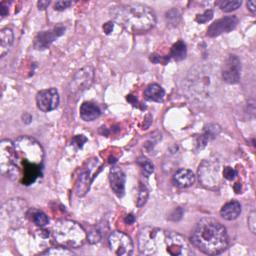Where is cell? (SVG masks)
Wrapping results in <instances>:
<instances>
[{"label":"cell","instance_id":"obj_1","mask_svg":"<svg viewBox=\"0 0 256 256\" xmlns=\"http://www.w3.org/2000/svg\"><path fill=\"white\" fill-rule=\"evenodd\" d=\"M17 160V182L23 185L34 183L42 175L43 148L38 141L29 136H21L14 141Z\"/></svg>","mask_w":256,"mask_h":256},{"label":"cell","instance_id":"obj_2","mask_svg":"<svg viewBox=\"0 0 256 256\" xmlns=\"http://www.w3.org/2000/svg\"><path fill=\"white\" fill-rule=\"evenodd\" d=\"M110 15L114 22L134 34L145 33L156 23L154 11L149 6L140 3L114 6L110 10Z\"/></svg>","mask_w":256,"mask_h":256},{"label":"cell","instance_id":"obj_3","mask_svg":"<svg viewBox=\"0 0 256 256\" xmlns=\"http://www.w3.org/2000/svg\"><path fill=\"white\" fill-rule=\"evenodd\" d=\"M191 243L205 254L222 253L228 246V235L225 227L213 218L201 219L192 231Z\"/></svg>","mask_w":256,"mask_h":256},{"label":"cell","instance_id":"obj_4","mask_svg":"<svg viewBox=\"0 0 256 256\" xmlns=\"http://www.w3.org/2000/svg\"><path fill=\"white\" fill-rule=\"evenodd\" d=\"M178 241V233L147 226L138 236V248L143 255L173 256Z\"/></svg>","mask_w":256,"mask_h":256},{"label":"cell","instance_id":"obj_5","mask_svg":"<svg viewBox=\"0 0 256 256\" xmlns=\"http://www.w3.org/2000/svg\"><path fill=\"white\" fill-rule=\"evenodd\" d=\"M51 236L57 245L68 249L81 247L87 239L86 231L80 224L68 219L55 222L51 229Z\"/></svg>","mask_w":256,"mask_h":256},{"label":"cell","instance_id":"obj_6","mask_svg":"<svg viewBox=\"0 0 256 256\" xmlns=\"http://www.w3.org/2000/svg\"><path fill=\"white\" fill-rule=\"evenodd\" d=\"M214 81L215 78L208 68L196 67L189 72L185 81V90L192 98H207L214 91Z\"/></svg>","mask_w":256,"mask_h":256},{"label":"cell","instance_id":"obj_7","mask_svg":"<svg viewBox=\"0 0 256 256\" xmlns=\"http://www.w3.org/2000/svg\"><path fill=\"white\" fill-rule=\"evenodd\" d=\"M16 160L17 155L14 142L8 139L2 140L0 143V168L2 174L15 182H17Z\"/></svg>","mask_w":256,"mask_h":256},{"label":"cell","instance_id":"obj_8","mask_svg":"<svg viewBox=\"0 0 256 256\" xmlns=\"http://www.w3.org/2000/svg\"><path fill=\"white\" fill-rule=\"evenodd\" d=\"M110 250L118 256H128L133 253V242L127 234L115 231L108 238Z\"/></svg>","mask_w":256,"mask_h":256},{"label":"cell","instance_id":"obj_9","mask_svg":"<svg viewBox=\"0 0 256 256\" xmlns=\"http://www.w3.org/2000/svg\"><path fill=\"white\" fill-rule=\"evenodd\" d=\"M241 63L236 55H228L221 68L222 79L228 84H236L240 80Z\"/></svg>","mask_w":256,"mask_h":256},{"label":"cell","instance_id":"obj_10","mask_svg":"<svg viewBox=\"0 0 256 256\" xmlns=\"http://www.w3.org/2000/svg\"><path fill=\"white\" fill-rule=\"evenodd\" d=\"M199 179L201 183L209 188L219 184V164L205 160L199 166Z\"/></svg>","mask_w":256,"mask_h":256},{"label":"cell","instance_id":"obj_11","mask_svg":"<svg viewBox=\"0 0 256 256\" xmlns=\"http://www.w3.org/2000/svg\"><path fill=\"white\" fill-rule=\"evenodd\" d=\"M59 94L55 88L41 90L36 95L37 107L42 112H49L57 108L59 104Z\"/></svg>","mask_w":256,"mask_h":256},{"label":"cell","instance_id":"obj_12","mask_svg":"<svg viewBox=\"0 0 256 256\" xmlns=\"http://www.w3.org/2000/svg\"><path fill=\"white\" fill-rule=\"evenodd\" d=\"M94 78V70L91 66H86L80 69L79 71L76 72L74 75L70 86L69 90L71 93L76 94L79 92H82L83 90L87 89L93 82Z\"/></svg>","mask_w":256,"mask_h":256},{"label":"cell","instance_id":"obj_13","mask_svg":"<svg viewBox=\"0 0 256 256\" xmlns=\"http://www.w3.org/2000/svg\"><path fill=\"white\" fill-rule=\"evenodd\" d=\"M238 24V19L235 16H226L213 22L207 29L209 37H216L223 33H228Z\"/></svg>","mask_w":256,"mask_h":256},{"label":"cell","instance_id":"obj_14","mask_svg":"<svg viewBox=\"0 0 256 256\" xmlns=\"http://www.w3.org/2000/svg\"><path fill=\"white\" fill-rule=\"evenodd\" d=\"M65 28L63 26H57L49 31H42L37 34V36L34 39V47L36 49H46L49 47V45L59 36H61Z\"/></svg>","mask_w":256,"mask_h":256},{"label":"cell","instance_id":"obj_15","mask_svg":"<svg viewBox=\"0 0 256 256\" xmlns=\"http://www.w3.org/2000/svg\"><path fill=\"white\" fill-rule=\"evenodd\" d=\"M110 186L118 197H122L125 192V174L119 167H112L109 172Z\"/></svg>","mask_w":256,"mask_h":256},{"label":"cell","instance_id":"obj_16","mask_svg":"<svg viewBox=\"0 0 256 256\" xmlns=\"http://www.w3.org/2000/svg\"><path fill=\"white\" fill-rule=\"evenodd\" d=\"M172 181L175 186L179 188H187L194 184L195 175L189 169H179L177 170L172 177Z\"/></svg>","mask_w":256,"mask_h":256},{"label":"cell","instance_id":"obj_17","mask_svg":"<svg viewBox=\"0 0 256 256\" xmlns=\"http://www.w3.org/2000/svg\"><path fill=\"white\" fill-rule=\"evenodd\" d=\"M100 114V108L92 102H84L80 106V117L84 121H93L98 118Z\"/></svg>","mask_w":256,"mask_h":256},{"label":"cell","instance_id":"obj_18","mask_svg":"<svg viewBox=\"0 0 256 256\" xmlns=\"http://www.w3.org/2000/svg\"><path fill=\"white\" fill-rule=\"evenodd\" d=\"M144 95H145L146 99H148L150 101L162 102L165 97V91L160 85H158L156 83H152L145 88Z\"/></svg>","mask_w":256,"mask_h":256},{"label":"cell","instance_id":"obj_19","mask_svg":"<svg viewBox=\"0 0 256 256\" xmlns=\"http://www.w3.org/2000/svg\"><path fill=\"white\" fill-rule=\"evenodd\" d=\"M241 213V205L238 201H230L223 205V207L220 210L221 216L226 220H234L236 219Z\"/></svg>","mask_w":256,"mask_h":256},{"label":"cell","instance_id":"obj_20","mask_svg":"<svg viewBox=\"0 0 256 256\" xmlns=\"http://www.w3.org/2000/svg\"><path fill=\"white\" fill-rule=\"evenodd\" d=\"M13 31L10 28H3L0 31V40H1V45H0V56L4 57L11 48L13 43Z\"/></svg>","mask_w":256,"mask_h":256},{"label":"cell","instance_id":"obj_21","mask_svg":"<svg viewBox=\"0 0 256 256\" xmlns=\"http://www.w3.org/2000/svg\"><path fill=\"white\" fill-rule=\"evenodd\" d=\"M187 54V48H186V44L179 40L176 43H174L171 47V51H170V56L176 60V61H181L183 59H185Z\"/></svg>","mask_w":256,"mask_h":256},{"label":"cell","instance_id":"obj_22","mask_svg":"<svg viewBox=\"0 0 256 256\" xmlns=\"http://www.w3.org/2000/svg\"><path fill=\"white\" fill-rule=\"evenodd\" d=\"M32 221H33L39 227H44L49 223V219L47 215L40 210L33 211V214H32Z\"/></svg>","mask_w":256,"mask_h":256},{"label":"cell","instance_id":"obj_23","mask_svg":"<svg viewBox=\"0 0 256 256\" xmlns=\"http://www.w3.org/2000/svg\"><path fill=\"white\" fill-rule=\"evenodd\" d=\"M242 2L240 0H228V1H222L219 3V7L224 12H231L238 9Z\"/></svg>","mask_w":256,"mask_h":256},{"label":"cell","instance_id":"obj_24","mask_svg":"<svg viewBox=\"0 0 256 256\" xmlns=\"http://www.w3.org/2000/svg\"><path fill=\"white\" fill-rule=\"evenodd\" d=\"M43 255H56V256H63V255H72L73 252L70 251L68 248L58 246L55 248H51L49 250H46L42 253Z\"/></svg>","mask_w":256,"mask_h":256},{"label":"cell","instance_id":"obj_25","mask_svg":"<svg viewBox=\"0 0 256 256\" xmlns=\"http://www.w3.org/2000/svg\"><path fill=\"white\" fill-rule=\"evenodd\" d=\"M137 163L142 168V170L144 171V173L146 175L151 174L153 172V170H154L153 164L145 157H139L138 160H137Z\"/></svg>","mask_w":256,"mask_h":256},{"label":"cell","instance_id":"obj_26","mask_svg":"<svg viewBox=\"0 0 256 256\" xmlns=\"http://www.w3.org/2000/svg\"><path fill=\"white\" fill-rule=\"evenodd\" d=\"M166 21L169 25L172 26H176L179 21H180V13L176 8L170 9L167 13H166Z\"/></svg>","mask_w":256,"mask_h":256},{"label":"cell","instance_id":"obj_27","mask_svg":"<svg viewBox=\"0 0 256 256\" xmlns=\"http://www.w3.org/2000/svg\"><path fill=\"white\" fill-rule=\"evenodd\" d=\"M147 198H148V190L144 184H140L138 197H137V206L141 207L142 205H144Z\"/></svg>","mask_w":256,"mask_h":256},{"label":"cell","instance_id":"obj_28","mask_svg":"<svg viewBox=\"0 0 256 256\" xmlns=\"http://www.w3.org/2000/svg\"><path fill=\"white\" fill-rule=\"evenodd\" d=\"M212 17H213V11L209 9V10H206L204 13L197 15L196 21H197L198 23H206V22H208L210 19H212Z\"/></svg>","mask_w":256,"mask_h":256},{"label":"cell","instance_id":"obj_29","mask_svg":"<svg viewBox=\"0 0 256 256\" xmlns=\"http://www.w3.org/2000/svg\"><path fill=\"white\" fill-rule=\"evenodd\" d=\"M236 174H237L236 170L234 168H232V167H229V166L225 167V168H224V170H223V176H224V178L227 179V180L234 179Z\"/></svg>","mask_w":256,"mask_h":256},{"label":"cell","instance_id":"obj_30","mask_svg":"<svg viewBox=\"0 0 256 256\" xmlns=\"http://www.w3.org/2000/svg\"><path fill=\"white\" fill-rule=\"evenodd\" d=\"M255 216H256V213L253 211V212H251V214L248 218V226L252 233H255V231H256V217Z\"/></svg>","mask_w":256,"mask_h":256},{"label":"cell","instance_id":"obj_31","mask_svg":"<svg viewBox=\"0 0 256 256\" xmlns=\"http://www.w3.org/2000/svg\"><path fill=\"white\" fill-rule=\"evenodd\" d=\"M72 4L71 1H56L54 5V9L58 11H62L64 9L68 8Z\"/></svg>","mask_w":256,"mask_h":256},{"label":"cell","instance_id":"obj_32","mask_svg":"<svg viewBox=\"0 0 256 256\" xmlns=\"http://www.w3.org/2000/svg\"><path fill=\"white\" fill-rule=\"evenodd\" d=\"M87 238H88L90 243H96V242H98L100 240L101 235H100V232H98V231H91L88 234Z\"/></svg>","mask_w":256,"mask_h":256},{"label":"cell","instance_id":"obj_33","mask_svg":"<svg viewBox=\"0 0 256 256\" xmlns=\"http://www.w3.org/2000/svg\"><path fill=\"white\" fill-rule=\"evenodd\" d=\"M103 30L106 34H109L110 32H112L113 30V23L112 22H107L103 25Z\"/></svg>","mask_w":256,"mask_h":256},{"label":"cell","instance_id":"obj_34","mask_svg":"<svg viewBox=\"0 0 256 256\" xmlns=\"http://www.w3.org/2000/svg\"><path fill=\"white\" fill-rule=\"evenodd\" d=\"M247 7H248V9L251 11V12H255V10H256V3H255V1H253V0H251V1H248L247 2Z\"/></svg>","mask_w":256,"mask_h":256},{"label":"cell","instance_id":"obj_35","mask_svg":"<svg viewBox=\"0 0 256 256\" xmlns=\"http://www.w3.org/2000/svg\"><path fill=\"white\" fill-rule=\"evenodd\" d=\"M49 4H50V1H39V2L37 3V6H38L39 9L43 10V9L47 8V6H48Z\"/></svg>","mask_w":256,"mask_h":256},{"label":"cell","instance_id":"obj_36","mask_svg":"<svg viewBox=\"0 0 256 256\" xmlns=\"http://www.w3.org/2000/svg\"><path fill=\"white\" fill-rule=\"evenodd\" d=\"M1 17L3 18V17H5L6 16V14L8 13V8H7V6H5V4H4V2H1Z\"/></svg>","mask_w":256,"mask_h":256},{"label":"cell","instance_id":"obj_37","mask_svg":"<svg viewBox=\"0 0 256 256\" xmlns=\"http://www.w3.org/2000/svg\"><path fill=\"white\" fill-rule=\"evenodd\" d=\"M83 138H84L83 135H78V136H76V137L74 138V141H77V144H78L79 147H82L83 143L86 142V140H82V141H81V139H83Z\"/></svg>","mask_w":256,"mask_h":256},{"label":"cell","instance_id":"obj_38","mask_svg":"<svg viewBox=\"0 0 256 256\" xmlns=\"http://www.w3.org/2000/svg\"><path fill=\"white\" fill-rule=\"evenodd\" d=\"M126 222H127V223H129V224H131V223L134 222V217H133L132 214L127 215V217H126Z\"/></svg>","mask_w":256,"mask_h":256}]
</instances>
